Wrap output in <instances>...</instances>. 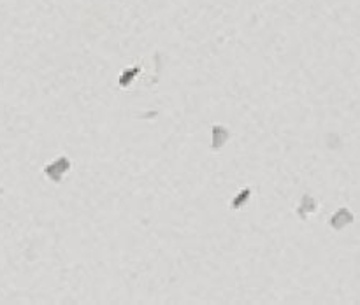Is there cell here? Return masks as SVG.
Here are the masks:
<instances>
[{"mask_svg": "<svg viewBox=\"0 0 360 305\" xmlns=\"http://www.w3.org/2000/svg\"><path fill=\"white\" fill-rule=\"evenodd\" d=\"M69 167H71V161H69L65 156H62V158H58L57 161H53L51 165H47V167H46V175L51 179V181L60 182L62 177H64V174L69 170Z\"/></svg>", "mask_w": 360, "mask_h": 305, "instance_id": "6da1fadb", "label": "cell"}, {"mask_svg": "<svg viewBox=\"0 0 360 305\" xmlns=\"http://www.w3.org/2000/svg\"><path fill=\"white\" fill-rule=\"evenodd\" d=\"M135 74H139V69H132V71H127L123 72V76H121V86H128L132 81V77Z\"/></svg>", "mask_w": 360, "mask_h": 305, "instance_id": "7a4b0ae2", "label": "cell"}, {"mask_svg": "<svg viewBox=\"0 0 360 305\" xmlns=\"http://www.w3.org/2000/svg\"><path fill=\"white\" fill-rule=\"evenodd\" d=\"M246 195H249V190H244V191H242V193L239 195V197H237V200H234V204H232V207H239V205L242 204V202H244L246 200Z\"/></svg>", "mask_w": 360, "mask_h": 305, "instance_id": "3957f363", "label": "cell"}]
</instances>
